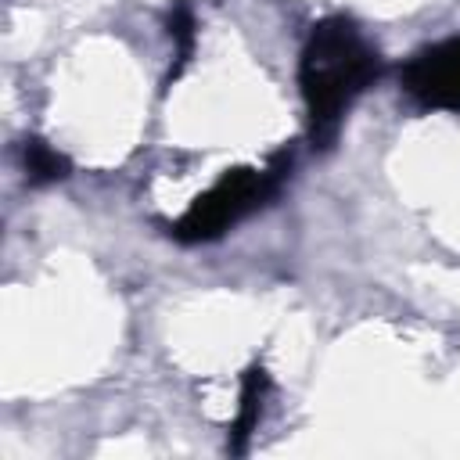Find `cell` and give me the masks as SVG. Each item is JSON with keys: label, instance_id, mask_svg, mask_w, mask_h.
Segmentation results:
<instances>
[{"label": "cell", "instance_id": "obj_1", "mask_svg": "<svg viewBox=\"0 0 460 460\" xmlns=\"http://www.w3.org/2000/svg\"><path fill=\"white\" fill-rule=\"evenodd\" d=\"M381 58L345 18H323L313 25L302 61L298 86L309 115L313 147H331L352 101L377 79Z\"/></svg>", "mask_w": 460, "mask_h": 460}, {"label": "cell", "instance_id": "obj_5", "mask_svg": "<svg viewBox=\"0 0 460 460\" xmlns=\"http://www.w3.org/2000/svg\"><path fill=\"white\" fill-rule=\"evenodd\" d=\"M22 165H25V176L32 183H58L68 176V158L40 137H29L22 144Z\"/></svg>", "mask_w": 460, "mask_h": 460}, {"label": "cell", "instance_id": "obj_2", "mask_svg": "<svg viewBox=\"0 0 460 460\" xmlns=\"http://www.w3.org/2000/svg\"><path fill=\"white\" fill-rule=\"evenodd\" d=\"M291 169V155L280 151L273 155V162L266 169H234L223 172L219 183H212L190 208L187 216L172 226V237L183 244H198V241H212L219 234H226L234 223H241L248 212H255L266 198L277 194L280 180Z\"/></svg>", "mask_w": 460, "mask_h": 460}, {"label": "cell", "instance_id": "obj_6", "mask_svg": "<svg viewBox=\"0 0 460 460\" xmlns=\"http://www.w3.org/2000/svg\"><path fill=\"white\" fill-rule=\"evenodd\" d=\"M169 40L176 47V68H172V75H180V68L190 61V50H194V11L187 4H176L169 11Z\"/></svg>", "mask_w": 460, "mask_h": 460}, {"label": "cell", "instance_id": "obj_4", "mask_svg": "<svg viewBox=\"0 0 460 460\" xmlns=\"http://www.w3.org/2000/svg\"><path fill=\"white\" fill-rule=\"evenodd\" d=\"M266 388H270L266 370H262V367H248V370H244V381H241L237 420H234V428H230V453H244V449H248V435H252L255 424H259Z\"/></svg>", "mask_w": 460, "mask_h": 460}, {"label": "cell", "instance_id": "obj_3", "mask_svg": "<svg viewBox=\"0 0 460 460\" xmlns=\"http://www.w3.org/2000/svg\"><path fill=\"white\" fill-rule=\"evenodd\" d=\"M402 86L428 108H460V36L417 50L402 68Z\"/></svg>", "mask_w": 460, "mask_h": 460}]
</instances>
